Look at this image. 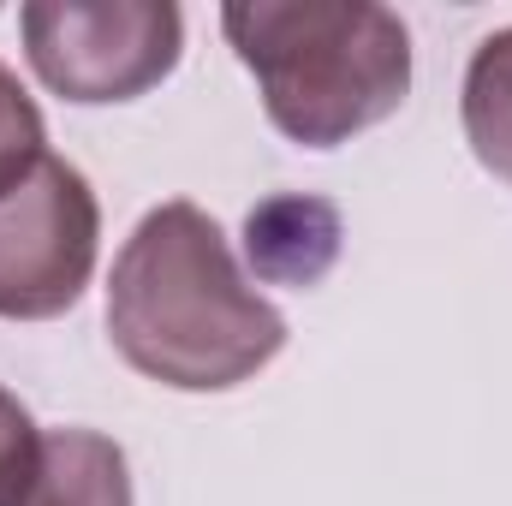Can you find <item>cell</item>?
Here are the masks:
<instances>
[{
  "label": "cell",
  "instance_id": "obj_1",
  "mask_svg": "<svg viewBox=\"0 0 512 506\" xmlns=\"http://www.w3.org/2000/svg\"><path fill=\"white\" fill-rule=\"evenodd\" d=\"M108 334L137 376L227 393L280 358L286 316L245 280L221 221L179 197L149 209L114 256Z\"/></svg>",
  "mask_w": 512,
  "mask_h": 506
},
{
  "label": "cell",
  "instance_id": "obj_2",
  "mask_svg": "<svg viewBox=\"0 0 512 506\" xmlns=\"http://www.w3.org/2000/svg\"><path fill=\"white\" fill-rule=\"evenodd\" d=\"M221 30L304 149H340L411 96V30L376 0H233Z\"/></svg>",
  "mask_w": 512,
  "mask_h": 506
},
{
  "label": "cell",
  "instance_id": "obj_3",
  "mask_svg": "<svg viewBox=\"0 0 512 506\" xmlns=\"http://www.w3.org/2000/svg\"><path fill=\"white\" fill-rule=\"evenodd\" d=\"M30 72L84 108L149 96L185 48L173 0H30L18 6Z\"/></svg>",
  "mask_w": 512,
  "mask_h": 506
},
{
  "label": "cell",
  "instance_id": "obj_4",
  "mask_svg": "<svg viewBox=\"0 0 512 506\" xmlns=\"http://www.w3.org/2000/svg\"><path fill=\"white\" fill-rule=\"evenodd\" d=\"M102 251V203L90 179L42 155L30 179L0 197V316L6 322H48L66 316Z\"/></svg>",
  "mask_w": 512,
  "mask_h": 506
},
{
  "label": "cell",
  "instance_id": "obj_5",
  "mask_svg": "<svg viewBox=\"0 0 512 506\" xmlns=\"http://www.w3.org/2000/svg\"><path fill=\"white\" fill-rule=\"evenodd\" d=\"M18 506H131L126 447L96 429H48L42 465Z\"/></svg>",
  "mask_w": 512,
  "mask_h": 506
},
{
  "label": "cell",
  "instance_id": "obj_6",
  "mask_svg": "<svg viewBox=\"0 0 512 506\" xmlns=\"http://www.w3.org/2000/svg\"><path fill=\"white\" fill-rule=\"evenodd\" d=\"M245 251H251L256 274L310 286L340 251V215L316 197H274V203L251 209Z\"/></svg>",
  "mask_w": 512,
  "mask_h": 506
},
{
  "label": "cell",
  "instance_id": "obj_7",
  "mask_svg": "<svg viewBox=\"0 0 512 506\" xmlns=\"http://www.w3.org/2000/svg\"><path fill=\"white\" fill-rule=\"evenodd\" d=\"M459 120H465L471 155L495 179L512 185V24L471 48L465 90H459Z\"/></svg>",
  "mask_w": 512,
  "mask_h": 506
},
{
  "label": "cell",
  "instance_id": "obj_8",
  "mask_svg": "<svg viewBox=\"0 0 512 506\" xmlns=\"http://www.w3.org/2000/svg\"><path fill=\"white\" fill-rule=\"evenodd\" d=\"M48 155V126H42V108L30 102V90L18 84L12 66H0V197L30 179Z\"/></svg>",
  "mask_w": 512,
  "mask_h": 506
},
{
  "label": "cell",
  "instance_id": "obj_9",
  "mask_svg": "<svg viewBox=\"0 0 512 506\" xmlns=\"http://www.w3.org/2000/svg\"><path fill=\"white\" fill-rule=\"evenodd\" d=\"M36 465H42V429H36V417L18 405V393L0 387V506L24 501Z\"/></svg>",
  "mask_w": 512,
  "mask_h": 506
}]
</instances>
